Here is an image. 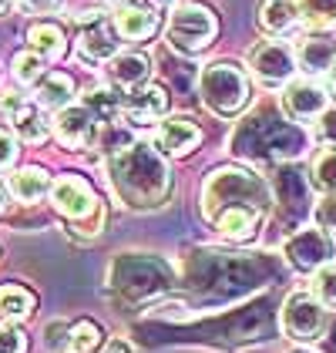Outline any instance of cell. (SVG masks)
<instances>
[{"label":"cell","instance_id":"cell-5","mask_svg":"<svg viewBox=\"0 0 336 353\" xmlns=\"http://www.w3.org/2000/svg\"><path fill=\"white\" fill-rule=\"evenodd\" d=\"M219 34V21L209 7L202 3H185V7H175L171 21H168V44L178 51V54H198L205 51Z\"/></svg>","mask_w":336,"mask_h":353},{"label":"cell","instance_id":"cell-11","mask_svg":"<svg viewBox=\"0 0 336 353\" xmlns=\"http://www.w3.org/2000/svg\"><path fill=\"white\" fill-rule=\"evenodd\" d=\"M78 54L91 64L112 61L118 54V30L105 14H87L78 30Z\"/></svg>","mask_w":336,"mask_h":353},{"label":"cell","instance_id":"cell-15","mask_svg":"<svg viewBox=\"0 0 336 353\" xmlns=\"http://www.w3.org/2000/svg\"><path fill=\"white\" fill-rule=\"evenodd\" d=\"M118 37L125 41H145L158 30V10L155 7H141V3H121L112 17Z\"/></svg>","mask_w":336,"mask_h":353},{"label":"cell","instance_id":"cell-35","mask_svg":"<svg viewBox=\"0 0 336 353\" xmlns=\"http://www.w3.org/2000/svg\"><path fill=\"white\" fill-rule=\"evenodd\" d=\"M148 7H155V10H175V3L178 0H145Z\"/></svg>","mask_w":336,"mask_h":353},{"label":"cell","instance_id":"cell-38","mask_svg":"<svg viewBox=\"0 0 336 353\" xmlns=\"http://www.w3.org/2000/svg\"><path fill=\"white\" fill-rule=\"evenodd\" d=\"M3 205H7V195H3V189H0V212H3Z\"/></svg>","mask_w":336,"mask_h":353},{"label":"cell","instance_id":"cell-27","mask_svg":"<svg viewBox=\"0 0 336 353\" xmlns=\"http://www.w3.org/2000/svg\"><path fill=\"white\" fill-rule=\"evenodd\" d=\"M10 71H14V78L17 84H37L44 78V57L37 54V51H21V54H14V64H10Z\"/></svg>","mask_w":336,"mask_h":353},{"label":"cell","instance_id":"cell-29","mask_svg":"<svg viewBox=\"0 0 336 353\" xmlns=\"http://www.w3.org/2000/svg\"><path fill=\"white\" fill-rule=\"evenodd\" d=\"M0 353H28V336L24 330L10 320L0 323Z\"/></svg>","mask_w":336,"mask_h":353},{"label":"cell","instance_id":"cell-40","mask_svg":"<svg viewBox=\"0 0 336 353\" xmlns=\"http://www.w3.org/2000/svg\"><path fill=\"white\" fill-rule=\"evenodd\" d=\"M112 3H121V0H112Z\"/></svg>","mask_w":336,"mask_h":353},{"label":"cell","instance_id":"cell-20","mask_svg":"<svg viewBox=\"0 0 336 353\" xmlns=\"http://www.w3.org/2000/svg\"><path fill=\"white\" fill-rule=\"evenodd\" d=\"M7 189H10V195L17 202H28L30 205V202H37V199H44L51 192V175L44 168L30 165V168H21V172H14L7 179Z\"/></svg>","mask_w":336,"mask_h":353},{"label":"cell","instance_id":"cell-21","mask_svg":"<svg viewBox=\"0 0 336 353\" xmlns=\"http://www.w3.org/2000/svg\"><path fill=\"white\" fill-rule=\"evenodd\" d=\"M71 98H74V81L67 78V74H44L41 81H37V94H34V101L41 105L44 111H61L71 105Z\"/></svg>","mask_w":336,"mask_h":353},{"label":"cell","instance_id":"cell-4","mask_svg":"<svg viewBox=\"0 0 336 353\" xmlns=\"http://www.w3.org/2000/svg\"><path fill=\"white\" fill-rule=\"evenodd\" d=\"M51 205L64 219H71L74 225H81L87 236L101 232V222H105V209L98 202L94 189L84 182L81 175H61L51 182Z\"/></svg>","mask_w":336,"mask_h":353},{"label":"cell","instance_id":"cell-32","mask_svg":"<svg viewBox=\"0 0 336 353\" xmlns=\"http://www.w3.org/2000/svg\"><path fill=\"white\" fill-rule=\"evenodd\" d=\"M17 152H21L17 148V138L10 135V132H0V172L17 162Z\"/></svg>","mask_w":336,"mask_h":353},{"label":"cell","instance_id":"cell-25","mask_svg":"<svg viewBox=\"0 0 336 353\" xmlns=\"http://www.w3.org/2000/svg\"><path fill=\"white\" fill-rule=\"evenodd\" d=\"M300 3V21L309 30H336V0H296Z\"/></svg>","mask_w":336,"mask_h":353},{"label":"cell","instance_id":"cell-33","mask_svg":"<svg viewBox=\"0 0 336 353\" xmlns=\"http://www.w3.org/2000/svg\"><path fill=\"white\" fill-rule=\"evenodd\" d=\"M17 7L24 14H54L61 7V0H17Z\"/></svg>","mask_w":336,"mask_h":353},{"label":"cell","instance_id":"cell-31","mask_svg":"<svg viewBox=\"0 0 336 353\" xmlns=\"http://www.w3.org/2000/svg\"><path fill=\"white\" fill-rule=\"evenodd\" d=\"M316 141L323 148H336V108H326L316 118Z\"/></svg>","mask_w":336,"mask_h":353},{"label":"cell","instance_id":"cell-13","mask_svg":"<svg viewBox=\"0 0 336 353\" xmlns=\"http://www.w3.org/2000/svg\"><path fill=\"white\" fill-rule=\"evenodd\" d=\"M198 141H202V128H198L189 114H168L165 121L158 125L155 148H158L162 155H175V159H182V155H189V152L196 148Z\"/></svg>","mask_w":336,"mask_h":353},{"label":"cell","instance_id":"cell-16","mask_svg":"<svg viewBox=\"0 0 336 353\" xmlns=\"http://www.w3.org/2000/svg\"><path fill=\"white\" fill-rule=\"evenodd\" d=\"M108 78H112L118 91H135L141 84H148V78H151V61L145 54H135V51L114 54L108 61Z\"/></svg>","mask_w":336,"mask_h":353},{"label":"cell","instance_id":"cell-19","mask_svg":"<svg viewBox=\"0 0 336 353\" xmlns=\"http://www.w3.org/2000/svg\"><path fill=\"white\" fill-rule=\"evenodd\" d=\"M296 24H300L296 0H262L259 3V28L266 34H289Z\"/></svg>","mask_w":336,"mask_h":353},{"label":"cell","instance_id":"cell-7","mask_svg":"<svg viewBox=\"0 0 336 353\" xmlns=\"http://www.w3.org/2000/svg\"><path fill=\"white\" fill-rule=\"evenodd\" d=\"M249 68L252 74L266 88H282V84L293 81L296 74V51L282 41H259L249 51Z\"/></svg>","mask_w":336,"mask_h":353},{"label":"cell","instance_id":"cell-9","mask_svg":"<svg viewBox=\"0 0 336 353\" xmlns=\"http://www.w3.org/2000/svg\"><path fill=\"white\" fill-rule=\"evenodd\" d=\"M0 114L7 118V125L14 128V135L21 138V141H28V145H41L44 138L51 135V125L44 118V108L37 101L24 98V94H14V91L3 94Z\"/></svg>","mask_w":336,"mask_h":353},{"label":"cell","instance_id":"cell-1","mask_svg":"<svg viewBox=\"0 0 336 353\" xmlns=\"http://www.w3.org/2000/svg\"><path fill=\"white\" fill-rule=\"evenodd\" d=\"M108 182L128 209H158L171 192V172L158 148L132 141L108 155Z\"/></svg>","mask_w":336,"mask_h":353},{"label":"cell","instance_id":"cell-24","mask_svg":"<svg viewBox=\"0 0 336 353\" xmlns=\"http://www.w3.org/2000/svg\"><path fill=\"white\" fill-rule=\"evenodd\" d=\"M101 343H105L101 326L91 323V320H78V323L67 326V340H64L61 353H94Z\"/></svg>","mask_w":336,"mask_h":353},{"label":"cell","instance_id":"cell-34","mask_svg":"<svg viewBox=\"0 0 336 353\" xmlns=\"http://www.w3.org/2000/svg\"><path fill=\"white\" fill-rule=\"evenodd\" d=\"M105 353H135V347L128 343V340H121V336H114L112 343H108V350Z\"/></svg>","mask_w":336,"mask_h":353},{"label":"cell","instance_id":"cell-23","mask_svg":"<svg viewBox=\"0 0 336 353\" xmlns=\"http://www.w3.org/2000/svg\"><path fill=\"white\" fill-rule=\"evenodd\" d=\"M28 44H30V51H37L44 61H54V57L64 54L67 37H64V30L57 28V24H51V21H37V24H30V30H28Z\"/></svg>","mask_w":336,"mask_h":353},{"label":"cell","instance_id":"cell-10","mask_svg":"<svg viewBox=\"0 0 336 353\" xmlns=\"http://www.w3.org/2000/svg\"><path fill=\"white\" fill-rule=\"evenodd\" d=\"M98 114L87 108V105H67V108L54 111V135L57 141L64 145V148H74V152H81V148H91L94 141H98Z\"/></svg>","mask_w":336,"mask_h":353},{"label":"cell","instance_id":"cell-8","mask_svg":"<svg viewBox=\"0 0 336 353\" xmlns=\"http://www.w3.org/2000/svg\"><path fill=\"white\" fill-rule=\"evenodd\" d=\"M282 252H286V259H289L293 270L316 272L319 266L333 263L336 245H333V239H330V232L316 225V229H303V232L289 236L286 245H282Z\"/></svg>","mask_w":336,"mask_h":353},{"label":"cell","instance_id":"cell-17","mask_svg":"<svg viewBox=\"0 0 336 353\" xmlns=\"http://www.w3.org/2000/svg\"><path fill=\"white\" fill-rule=\"evenodd\" d=\"M336 61V41L326 34H313L306 37L300 48H296V64L306 71V74H323L330 71Z\"/></svg>","mask_w":336,"mask_h":353},{"label":"cell","instance_id":"cell-6","mask_svg":"<svg viewBox=\"0 0 336 353\" xmlns=\"http://www.w3.org/2000/svg\"><path fill=\"white\" fill-rule=\"evenodd\" d=\"M282 333L296 343H313L326 333V306L313 293H293L282 303Z\"/></svg>","mask_w":336,"mask_h":353},{"label":"cell","instance_id":"cell-37","mask_svg":"<svg viewBox=\"0 0 336 353\" xmlns=\"http://www.w3.org/2000/svg\"><path fill=\"white\" fill-rule=\"evenodd\" d=\"M14 0H0V14H7V7H10Z\"/></svg>","mask_w":336,"mask_h":353},{"label":"cell","instance_id":"cell-14","mask_svg":"<svg viewBox=\"0 0 336 353\" xmlns=\"http://www.w3.org/2000/svg\"><path fill=\"white\" fill-rule=\"evenodd\" d=\"M168 111V94L165 88L158 84H141L135 91H125L121 94V114L135 125H148V121H158Z\"/></svg>","mask_w":336,"mask_h":353},{"label":"cell","instance_id":"cell-39","mask_svg":"<svg viewBox=\"0 0 336 353\" xmlns=\"http://www.w3.org/2000/svg\"><path fill=\"white\" fill-rule=\"evenodd\" d=\"M293 353H313V350H293Z\"/></svg>","mask_w":336,"mask_h":353},{"label":"cell","instance_id":"cell-30","mask_svg":"<svg viewBox=\"0 0 336 353\" xmlns=\"http://www.w3.org/2000/svg\"><path fill=\"white\" fill-rule=\"evenodd\" d=\"M313 219H316V225H319V229H326V232H336V192H333V195H323V199L316 202V209H313Z\"/></svg>","mask_w":336,"mask_h":353},{"label":"cell","instance_id":"cell-2","mask_svg":"<svg viewBox=\"0 0 336 353\" xmlns=\"http://www.w3.org/2000/svg\"><path fill=\"white\" fill-rule=\"evenodd\" d=\"M273 202L269 185L246 168H216L202 185V216L212 219L225 209H259L266 212Z\"/></svg>","mask_w":336,"mask_h":353},{"label":"cell","instance_id":"cell-28","mask_svg":"<svg viewBox=\"0 0 336 353\" xmlns=\"http://www.w3.org/2000/svg\"><path fill=\"white\" fill-rule=\"evenodd\" d=\"M309 293L319 299L326 310H336V266L333 263H326V266H319V270L313 272V286H309Z\"/></svg>","mask_w":336,"mask_h":353},{"label":"cell","instance_id":"cell-12","mask_svg":"<svg viewBox=\"0 0 336 353\" xmlns=\"http://www.w3.org/2000/svg\"><path fill=\"white\" fill-rule=\"evenodd\" d=\"M326 91H323V84L316 81H289L282 84V111H286V118L289 121H300V125H309V121H316L323 111L330 108L326 105Z\"/></svg>","mask_w":336,"mask_h":353},{"label":"cell","instance_id":"cell-22","mask_svg":"<svg viewBox=\"0 0 336 353\" xmlns=\"http://www.w3.org/2000/svg\"><path fill=\"white\" fill-rule=\"evenodd\" d=\"M34 306H37V296L28 286H21V283H3L0 286V320L21 323L34 313Z\"/></svg>","mask_w":336,"mask_h":353},{"label":"cell","instance_id":"cell-18","mask_svg":"<svg viewBox=\"0 0 336 353\" xmlns=\"http://www.w3.org/2000/svg\"><path fill=\"white\" fill-rule=\"evenodd\" d=\"M259 219H262L259 209H225V212H219V216L212 219V225H216V232L225 236V239H232V243H246V239L255 236Z\"/></svg>","mask_w":336,"mask_h":353},{"label":"cell","instance_id":"cell-3","mask_svg":"<svg viewBox=\"0 0 336 353\" xmlns=\"http://www.w3.org/2000/svg\"><path fill=\"white\" fill-rule=\"evenodd\" d=\"M198 94L202 105L219 114V118H235L239 111L249 105V78L239 64L232 61H216L209 68H202L198 74Z\"/></svg>","mask_w":336,"mask_h":353},{"label":"cell","instance_id":"cell-36","mask_svg":"<svg viewBox=\"0 0 336 353\" xmlns=\"http://www.w3.org/2000/svg\"><path fill=\"white\" fill-rule=\"evenodd\" d=\"M326 81H330V91H333V94H336V61H333V68L326 71Z\"/></svg>","mask_w":336,"mask_h":353},{"label":"cell","instance_id":"cell-26","mask_svg":"<svg viewBox=\"0 0 336 353\" xmlns=\"http://www.w3.org/2000/svg\"><path fill=\"white\" fill-rule=\"evenodd\" d=\"M309 182L313 189H319L323 195H333L336 192V148H323L313 165H309Z\"/></svg>","mask_w":336,"mask_h":353}]
</instances>
